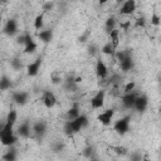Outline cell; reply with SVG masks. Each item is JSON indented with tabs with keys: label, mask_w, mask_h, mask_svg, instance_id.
I'll return each instance as SVG.
<instances>
[{
	"label": "cell",
	"mask_w": 161,
	"mask_h": 161,
	"mask_svg": "<svg viewBox=\"0 0 161 161\" xmlns=\"http://www.w3.org/2000/svg\"><path fill=\"white\" fill-rule=\"evenodd\" d=\"M80 113H79V104L77 103V102H74L73 103V106L67 111V121H73L74 118H77L78 116H79Z\"/></svg>",
	"instance_id": "d6986e66"
},
{
	"label": "cell",
	"mask_w": 161,
	"mask_h": 161,
	"mask_svg": "<svg viewBox=\"0 0 161 161\" xmlns=\"http://www.w3.org/2000/svg\"><path fill=\"white\" fill-rule=\"evenodd\" d=\"M29 97H30L29 92H25V91H18V92H14L11 94L14 103L18 106H25L29 102Z\"/></svg>",
	"instance_id": "5b68a950"
},
{
	"label": "cell",
	"mask_w": 161,
	"mask_h": 161,
	"mask_svg": "<svg viewBox=\"0 0 161 161\" xmlns=\"http://www.w3.org/2000/svg\"><path fill=\"white\" fill-rule=\"evenodd\" d=\"M1 160L3 161H16L18 160V151L14 146L9 147L1 156Z\"/></svg>",
	"instance_id": "e0dca14e"
},
{
	"label": "cell",
	"mask_w": 161,
	"mask_h": 161,
	"mask_svg": "<svg viewBox=\"0 0 161 161\" xmlns=\"http://www.w3.org/2000/svg\"><path fill=\"white\" fill-rule=\"evenodd\" d=\"M18 121V112L16 109H10L6 114V118H5V122H9V123H13L15 125Z\"/></svg>",
	"instance_id": "d4e9b609"
},
{
	"label": "cell",
	"mask_w": 161,
	"mask_h": 161,
	"mask_svg": "<svg viewBox=\"0 0 161 161\" xmlns=\"http://www.w3.org/2000/svg\"><path fill=\"white\" fill-rule=\"evenodd\" d=\"M92 161H96V160H92Z\"/></svg>",
	"instance_id": "74e56055"
},
{
	"label": "cell",
	"mask_w": 161,
	"mask_h": 161,
	"mask_svg": "<svg viewBox=\"0 0 161 161\" xmlns=\"http://www.w3.org/2000/svg\"><path fill=\"white\" fill-rule=\"evenodd\" d=\"M108 35H109V43L112 44L113 49L117 50L118 44H119V30L116 28V29H113L112 31H109Z\"/></svg>",
	"instance_id": "ac0fdd59"
},
{
	"label": "cell",
	"mask_w": 161,
	"mask_h": 161,
	"mask_svg": "<svg viewBox=\"0 0 161 161\" xmlns=\"http://www.w3.org/2000/svg\"><path fill=\"white\" fill-rule=\"evenodd\" d=\"M135 26H136V28H145V26H146V19H145V16H140V18L136 20Z\"/></svg>",
	"instance_id": "1f68e13d"
},
{
	"label": "cell",
	"mask_w": 161,
	"mask_h": 161,
	"mask_svg": "<svg viewBox=\"0 0 161 161\" xmlns=\"http://www.w3.org/2000/svg\"><path fill=\"white\" fill-rule=\"evenodd\" d=\"M104 98H106V89H99L92 98H91V107L93 109L102 108L104 106Z\"/></svg>",
	"instance_id": "277c9868"
},
{
	"label": "cell",
	"mask_w": 161,
	"mask_h": 161,
	"mask_svg": "<svg viewBox=\"0 0 161 161\" xmlns=\"http://www.w3.org/2000/svg\"><path fill=\"white\" fill-rule=\"evenodd\" d=\"M10 65H11V68H13V69H15V70H20V69L23 68L21 60H20L19 58H14V59H11Z\"/></svg>",
	"instance_id": "83f0119b"
},
{
	"label": "cell",
	"mask_w": 161,
	"mask_h": 161,
	"mask_svg": "<svg viewBox=\"0 0 161 161\" xmlns=\"http://www.w3.org/2000/svg\"><path fill=\"white\" fill-rule=\"evenodd\" d=\"M148 106V98L145 96V94H141V96H137L136 99H135V103H133V109H136L137 112L142 113L146 111Z\"/></svg>",
	"instance_id": "ba28073f"
},
{
	"label": "cell",
	"mask_w": 161,
	"mask_h": 161,
	"mask_svg": "<svg viewBox=\"0 0 161 161\" xmlns=\"http://www.w3.org/2000/svg\"><path fill=\"white\" fill-rule=\"evenodd\" d=\"M160 23H161V16H160L156 11H153L152 15H151V24L155 25V26H158Z\"/></svg>",
	"instance_id": "f1b7e54d"
},
{
	"label": "cell",
	"mask_w": 161,
	"mask_h": 161,
	"mask_svg": "<svg viewBox=\"0 0 161 161\" xmlns=\"http://www.w3.org/2000/svg\"><path fill=\"white\" fill-rule=\"evenodd\" d=\"M136 97H137V94H136L135 92L125 93V94L122 96V104H123L126 108H128V109L133 108V103H135Z\"/></svg>",
	"instance_id": "9a60e30c"
},
{
	"label": "cell",
	"mask_w": 161,
	"mask_h": 161,
	"mask_svg": "<svg viewBox=\"0 0 161 161\" xmlns=\"http://www.w3.org/2000/svg\"><path fill=\"white\" fill-rule=\"evenodd\" d=\"M13 86L11 79L8 75H1L0 77V91H8Z\"/></svg>",
	"instance_id": "7402d4cb"
},
{
	"label": "cell",
	"mask_w": 161,
	"mask_h": 161,
	"mask_svg": "<svg viewBox=\"0 0 161 161\" xmlns=\"http://www.w3.org/2000/svg\"><path fill=\"white\" fill-rule=\"evenodd\" d=\"M4 34H6L8 36H14L19 30H18V23L15 19H9L5 25H4V29H3Z\"/></svg>",
	"instance_id": "30bf717a"
},
{
	"label": "cell",
	"mask_w": 161,
	"mask_h": 161,
	"mask_svg": "<svg viewBox=\"0 0 161 161\" xmlns=\"http://www.w3.org/2000/svg\"><path fill=\"white\" fill-rule=\"evenodd\" d=\"M44 25V11H42L40 14H38L34 19V28L36 30H42Z\"/></svg>",
	"instance_id": "603a6c76"
},
{
	"label": "cell",
	"mask_w": 161,
	"mask_h": 161,
	"mask_svg": "<svg viewBox=\"0 0 161 161\" xmlns=\"http://www.w3.org/2000/svg\"><path fill=\"white\" fill-rule=\"evenodd\" d=\"M128 26H130V21H126V23H121V28L123 30H128Z\"/></svg>",
	"instance_id": "e575fe53"
},
{
	"label": "cell",
	"mask_w": 161,
	"mask_h": 161,
	"mask_svg": "<svg viewBox=\"0 0 161 161\" xmlns=\"http://www.w3.org/2000/svg\"><path fill=\"white\" fill-rule=\"evenodd\" d=\"M42 62H43V59H42L40 57H38L35 60L30 62V63L26 65V74H28L29 77H35V75L39 73V70H40Z\"/></svg>",
	"instance_id": "8992f818"
},
{
	"label": "cell",
	"mask_w": 161,
	"mask_h": 161,
	"mask_svg": "<svg viewBox=\"0 0 161 161\" xmlns=\"http://www.w3.org/2000/svg\"><path fill=\"white\" fill-rule=\"evenodd\" d=\"M30 132H31V127H30L29 122H23L18 127V136L21 137V138H29Z\"/></svg>",
	"instance_id": "2e32d148"
},
{
	"label": "cell",
	"mask_w": 161,
	"mask_h": 161,
	"mask_svg": "<svg viewBox=\"0 0 161 161\" xmlns=\"http://www.w3.org/2000/svg\"><path fill=\"white\" fill-rule=\"evenodd\" d=\"M14 126L13 123L4 122L3 127L0 128V143L6 147H11L18 142V136L14 132Z\"/></svg>",
	"instance_id": "6da1fadb"
},
{
	"label": "cell",
	"mask_w": 161,
	"mask_h": 161,
	"mask_svg": "<svg viewBox=\"0 0 161 161\" xmlns=\"http://www.w3.org/2000/svg\"><path fill=\"white\" fill-rule=\"evenodd\" d=\"M142 161H152V160L148 157V155H142Z\"/></svg>",
	"instance_id": "d590c367"
},
{
	"label": "cell",
	"mask_w": 161,
	"mask_h": 161,
	"mask_svg": "<svg viewBox=\"0 0 161 161\" xmlns=\"http://www.w3.org/2000/svg\"><path fill=\"white\" fill-rule=\"evenodd\" d=\"M96 74L99 79H106L108 77V68L102 59H98L96 63Z\"/></svg>",
	"instance_id": "7c38bea8"
},
{
	"label": "cell",
	"mask_w": 161,
	"mask_h": 161,
	"mask_svg": "<svg viewBox=\"0 0 161 161\" xmlns=\"http://www.w3.org/2000/svg\"><path fill=\"white\" fill-rule=\"evenodd\" d=\"M36 48H38L36 43L33 40V38H30V39L26 42V44L24 45V53H25V54H33V53H35Z\"/></svg>",
	"instance_id": "44dd1931"
},
{
	"label": "cell",
	"mask_w": 161,
	"mask_h": 161,
	"mask_svg": "<svg viewBox=\"0 0 161 161\" xmlns=\"http://www.w3.org/2000/svg\"><path fill=\"white\" fill-rule=\"evenodd\" d=\"M113 150L116 151V153H117V155H122V156H125V155H127V153H128L127 148H126V147H123V146H116V147H113Z\"/></svg>",
	"instance_id": "4dcf8cb0"
},
{
	"label": "cell",
	"mask_w": 161,
	"mask_h": 161,
	"mask_svg": "<svg viewBox=\"0 0 161 161\" xmlns=\"http://www.w3.org/2000/svg\"><path fill=\"white\" fill-rule=\"evenodd\" d=\"M101 52H102L103 54H106V55H114V53H116V50L113 49V47H112V44H111L109 42H107V43L102 47Z\"/></svg>",
	"instance_id": "484cf974"
},
{
	"label": "cell",
	"mask_w": 161,
	"mask_h": 161,
	"mask_svg": "<svg viewBox=\"0 0 161 161\" xmlns=\"http://www.w3.org/2000/svg\"><path fill=\"white\" fill-rule=\"evenodd\" d=\"M87 126H88V117L86 114H82L80 113L73 121H65V123H64V133L68 135V136H70L73 133L80 132Z\"/></svg>",
	"instance_id": "7a4b0ae2"
},
{
	"label": "cell",
	"mask_w": 161,
	"mask_h": 161,
	"mask_svg": "<svg viewBox=\"0 0 161 161\" xmlns=\"http://www.w3.org/2000/svg\"><path fill=\"white\" fill-rule=\"evenodd\" d=\"M38 38H39V40H42L43 43H49V42L53 39V30H50V29L40 30V31L38 33Z\"/></svg>",
	"instance_id": "ffe728a7"
},
{
	"label": "cell",
	"mask_w": 161,
	"mask_h": 161,
	"mask_svg": "<svg viewBox=\"0 0 161 161\" xmlns=\"http://www.w3.org/2000/svg\"><path fill=\"white\" fill-rule=\"evenodd\" d=\"M30 38H31V35H30L29 33H23V34H20V35L16 38V43L20 44V45H25L26 42H28Z\"/></svg>",
	"instance_id": "4316f807"
},
{
	"label": "cell",
	"mask_w": 161,
	"mask_h": 161,
	"mask_svg": "<svg viewBox=\"0 0 161 161\" xmlns=\"http://www.w3.org/2000/svg\"><path fill=\"white\" fill-rule=\"evenodd\" d=\"M116 24H117V20H116L114 16L107 18V20H106V23H104V28H106L107 33H109V31H112L113 29H116Z\"/></svg>",
	"instance_id": "cb8c5ba5"
},
{
	"label": "cell",
	"mask_w": 161,
	"mask_h": 161,
	"mask_svg": "<svg viewBox=\"0 0 161 161\" xmlns=\"http://www.w3.org/2000/svg\"><path fill=\"white\" fill-rule=\"evenodd\" d=\"M131 161H142V155L140 152L131 153Z\"/></svg>",
	"instance_id": "d6a6232c"
},
{
	"label": "cell",
	"mask_w": 161,
	"mask_h": 161,
	"mask_svg": "<svg viewBox=\"0 0 161 161\" xmlns=\"http://www.w3.org/2000/svg\"><path fill=\"white\" fill-rule=\"evenodd\" d=\"M130 116H126V117H122L119 119H117L114 123H113V130L118 133V135H125L130 131Z\"/></svg>",
	"instance_id": "3957f363"
},
{
	"label": "cell",
	"mask_w": 161,
	"mask_h": 161,
	"mask_svg": "<svg viewBox=\"0 0 161 161\" xmlns=\"http://www.w3.org/2000/svg\"><path fill=\"white\" fill-rule=\"evenodd\" d=\"M53 5H54V3H47L45 5H44V8H43V10H44V13L48 10V9H52L53 8Z\"/></svg>",
	"instance_id": "836d02e7"
},
{
	"label": "cell",
	"mask_w": 161,
	"mask_h": 161,
	"mask_svg": "<svg viewBox=\"0 0 161 161\" xmlns=\"http://www.w3.org/2000/svg\"><path fill=\"white\" fill-rule=\"evenodd\" d=\"M113 116H114V109L113 108H108V109L103 111L102 113H99L98 117H97V119L103 126H108V125H111V122L113 119Z\"/></svg>",
	"instance_id": "52a82bcc"
},
{
	"label": "cell",
	"mask_w": 161,
	"mask_h": 161,
	"mask_svg": "<svg viewBox=\"0 0 161 161\" xmlns=\"http://www.w3.org/2000/svg\"><path fill=\"white\" fill-rule=\"evenodd\" d=\"M119 68H121V70L125 72V73L130 72V70L133 68V60H132V57H131L130 53L119 62Z\"/></svg>",
	"instance_id": "5bb4252c"
},
{
	"label": "cell",
	"mask_w": 161,
	"mask_h": 161,
	"mask_svg": "<svg viewBox=\"0 0 161 161\" xmlns=\"http://www.w3.org/2000/svg\"><path fill=\"white\" fill-rule=\"evenodd\" d=\"M135 88H136V83H135V82H128V83L125 84L123 92H125V93H131V92L135 91Z\"/></svg>",
	"instance_id": "f546056e"
},
{
	"label": "cell",
	"mask_w": 161,
	"mask_h": 161,
	"mask_svg": "<svg viewBox=\"0 0 161 161\" xmlns=\"http://www.w3.org/2000/svg\"><path fill=\"white\" fill-rule=\"evenodd\" d=\"M42 99H43V104L48 109L53 108L57 104V97H55V94L52 91H44V94H43Z\"/></svg>",
	"instance_id": "9c48e42d"
},
{
	"label": "cell",
	"mask_w": 161,
	"mask_h": 161,
	"mask_svg": "<svg viewBox=\"0 0 161 161\" xmlns=\"http://www.w3.org/2000/svg\"><path fill=\"white\" fill-rule=\"evenodd\" d=\"M136 10V1L135 0H126L119 8L121 15H131Z\"/></svg>",
	"instance_id": "8fae6325"
},
{
	"label": "cell",
	"mask_w": 161,
	"mask_h": 161,
	"mask_svg": "<svg viewBox=\"0 0 161 161\" xmlns=\"http://www.w3.org/2000/svg\"><path fill=\"white\" fill-rule=\"evenodd\" d=\"M31 131L36 137H43L47 133V123L44 121H38L31 126Z\"/></svg>",
	"instance_id": "4fadbf2b"
},
{
	"label": "cell",
	"mask_w": 161,
	"mask_h": 161,
	"mask_svg": "<svg viewBox=\"0 0 161 161\" xmlns=\"http://www.w3.org/2000/svg\"><path fill=\"white\" fill-rule=\"evenodd\" d=\"M1 23H3V16H1V14H0V26H1Z\"/></svg>",
	"instance_id": "8d00e7d4"
}]
</instances>
